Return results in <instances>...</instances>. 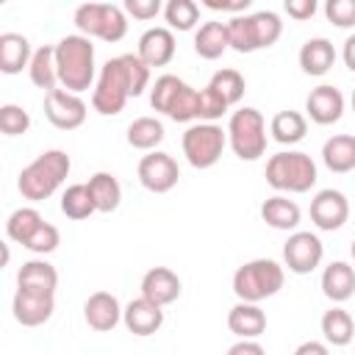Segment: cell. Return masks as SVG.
I'll use <instances>...</instances> for the list:
<instances>
[{"label":"cell","instance_id":"obj_32","mask_svg":"<svg viewBox=\"0 0 355 355\" xmlns=\"http://www.w3.org/2000/svg\"><path fill=\"white\" fill-rule=\"evenodd\" d=\"M227 39H230V47H233L236 53H255V50H261L252 14L230 17V19H227Z\"/></svg>","mask_w":355,"mask_h":355},{"label":"cell","instance_id":"obj_29","mask_svg":"<svg viewBox=\"0 0 355 355\" xmlns=\"http://www.w3.org/2000/svg\"><path fill=\"white\" fill-rule=\"evenodd\" d=\"M269 133L280 144H297L308 133V119L300 111H277L269 122Z\"/></svg>","mask_w":355,"mask_h":355},{"label":"cell","instance_id":"obj_23","mask_svg":"<svg viewBox=\"0 0 355 355\" xmlns=\"http://www.w3.org/2000/svg\"><path fill=\"white\" fill-rule=\"evenodd\" d=\"M227 327L239 338H258L266 330V313L255 302H236L227 313Z\"/></svg>","mask_w":355,"mask_h":355},{"label":"cell","instance_id":"obj_17","mask_svg":"<svg viewBox=\"0 0 355 355\" xmlns=\"http://www.w3.org/2000/svg\"><path fill=\"white\" fill-rule=\"evenodd\" d=\"M122 322H125V327L133 336H141L144 338V336H153V333L161 330V324H164V308L155 305V302H150V300H144V297H136V300H130L125 305Z\"/></svg>","mask_w":355,"mask_h":355},{"label":"cell","instance_id":"obj_10","mask_svg":"<svg viewBox=\"0 0 355 355\" xmlns=\"http://www.w3.org/2000/svg\"><path fill=\"white\" fill-rule=\"evenodd\" d=\"M178 180H180V169H178V161L169 153L153 150L139 161V183L147 191L166 194L178 186Z\"/></svg>","mask_w":355,"mask_h":355},{"label":"cell","instance_id":"obj_15","mask_svg":"<svg viewBox=\"0 0 355 355\" xmlns=\"http://www.w3.org/2000/svg\"><path fill=\"white\" fill-rule=\"evenodd\" d=\"M83 319L92 330L97 333H108L122 322V308L119 300L111 291H94L89 294V300L83 302Z\"/></svg>","mask_w":355,"mask_h":355},{"label":"cell","instance_id":"obj_41","mask_svg":"<svg viewBox=\"0 0 355 355\" xmlns=\"http://www.w3.org/2000/svg\"><path fill=\"white\" fill-rule=\"evenodd\" d=\"M180 83H183V80H180L178 75H161V78H155V83H153V89H150V105L164 114V111H166V103L172 100V94L178 92Z\"/></svg>","mask_w":355,"mask_h":355},{"label":"cell","instance_id":"obj_30","mask_svg":"<svg viewBox=\"0 0 355 355\" xmlns=\"http://www.w3.org/2000/svg\"><path fill=\"white\" fill-rule=\"evenodd\" d=\"M322 336L333 347H347L355 338V322L344 308H330L322 316Z\"/></svg>","mask_w":355,"mask_h":355},{"label":"cell","instance_id":"obj_12","mask_svg":"<svg viewBox=\"0 0 355 355\" xmlns=\"http://www.w3.org/2000/svg\"><path fill=\"white\" fill-rule=\"evenodd\" d=\"M347 219H349V200L338 189H322L311 200V222L319 230L333 233V230L344 227Z\"/></svg>","mask_w":355,"mask_h":355},{"label":"cell","instance_id":"obj_24","mask_svg":"<svg viewBox=\"0 0 355 355\" xmlns=\"http://www.w3.org/2000/svg\"><path fill=\"white\" fill-rule=\"evenodd\" d=\"M230 47V39H227V22H202L194 33V53L205 61H216L225 50Z\"/></svg>","mask_w":355,"mask_h":355},{"label":"cell","instance_id":"obj_51","mask_svg":"<svg viewBox=\"0 0 355 355\" xmlns=\"http://www.w3.org/2000/svg\"><path fill=\"white\" fill-rule=\"evenodd\" d=\"M352 111H355V89H352Z\"/></svg>","mask_w":355,"mask_h":355},{"label":"cell","instance_id":"obj_33","mask_svg":"<svg viewBox=\"0 0 355 355\" xmlns=\"http://www.w3.org/2000/svg\"><path fill=\"white\" fill-rule=\"evenodd\" d=\"M94 211H97V205H94L92 191H89L86 183L67 186V191L61 194V214L67 219H89Z\"/></svg>","mask_w":355,"mask_h":355},{"label":"cell","instance_id":"obj_26","mask_svg":"<svg viewBox=\"0 0 355 355\" xmlns=\"http://www.w3.org/2000/svg\"><path fill=\"white\" fill-rule=\"evenodd\" d=\"M261 219L275 230H294L300 225V219H302V211H300V205L294 200H288L283 194H275V197L263 200Z\"/></svg>","mask_w":355,"mask_h":355},{"label":"cell","instance_id":"obj_22","mask_svg":"<svg viewBox=\"0 0 355 355\" xmlns=\"http://www.w3.org/2000/svg\"><path fill=\"white\" fill-rule=\"evenodd\" d=\"M31 58H33V50L22 33H14V31L0 33V69L6 75L22 72L25 67H31Z\"/></svg>","mask_w":355,"mask_h":355},{"label":"cell","instance_id":"obj_8","mask_svg":"<svg viewBox=\"0 0 355 355\" xmlns=\"http://www.w3.org/2000/svg\"><path fill=\"white\" fill-rule=\"evenodd\" d=\"M183 155L194 169H208L222 158V150L227 144V130H222L216 122H200L186 128L183 139Z\"/></svg>","mask_w":355,"mask_h":355},{"label":"cell","instance_id":"obj_28","mask_svg":"<svg viewBox=\"0 0 355 355\" xmlns=\"http://www.w3.org/2000/svg\"><path fill=\"white\" fill-rule=\"evenodd\" d=\"M86 186H89L92 200H94V205H97L100 214H111V211L119 208V202H122V186H119V180L111 172H94Z\"/></svg>","mask_w":355,"mask_h":355},{"label":"cell","instance_id":"obj_38","mask_svg":"<svg viewBox=\"0 0 355 355\" xmlns=\"http://www.w3.org/2000/svg\"><path fill=\"white\" fill-rule=\"evenodd\" d=\"M31 128V116L22 105H14V103H6L0 108V130L6 136H25Z\"/></svg>","mask_w":355,"mask_h":355},{"label":"cell","instance_id":"obj_48","mask_svg":"<svg viewBox=\"0 0 355 355\" xmlns=\"http://www.w3.org/2000/svg\"><path fill=\"white\" fill-rule=\"evenodd\" d=\"M294 355H330V349H327V344L324 341H302L297 349H294Z\"/></svg>","mask_w":355,"mask_h":355},{"label":"cell","instance_id":"obj_47","mask_svg":"<svg viewBox=\"0 0 355 355\" xmlns=\"http://www.w3.org/2000/svg\"><path fill=\"white\" fill-rule=\"evenodd\" d=\"M227 355H266V349H263L255 338H239V341L227 349Z\"/></svg>","mask_w":355,"mask_h":355},{"label":"cell","instance_id":"obj_20","mask_svg":"<svg viewBox=\"0 0 355 355\" xmlns=\"http://www.w3.org/2000/svg\"><path fill=\"white\" fill-rule=\"evenodd\" d=\"M336 64V47L330 39L324 36H313L300 47V67L305 75L322 78L330 72V67Z\"/></svg>","mask_w":355,"mask_h":355},{"label":"cell","instance_id":"obj_18","mask_svg":"<svg viewBox=\"0 0 355 355\" xmlns=\"http://www.w3.org/2000/svg\"><path fill=\"white\" fill-rule=\"evenodd\" d=\"M147 67H166L175 58V36L169 28H150L139 36V53Z\"/></svg>","mask_w":355,"mask_h":355},{"label":"cell","instance_id":"obj_14","mask_svg":"<svg viewBox=\"0 0 355 355\" xmlns=\"http://www.w3.org/2000/svg\"><path fill=\"white\" fill-rule=\"evenodd\" d=\"M11 311H14V319H17L22 327H39V324H44V322L53 316V311H55V297H50V294H33V291L17 288L14 302H11Z\"/></svg>","mask_w":355,"mask_h":355},{"label":"cell","instance_id":"obj_4","mask_svg":"<svg viewBox=\"0 0 355 355\" xmlns=\"http://www.w3.org/2000/svg\"><path fill=\"white\" fill-rule=\"evenodd\" d=\"M286 283V272L272 258H255L241 263L233 272V294L239 302H261L266 297H275Z\"/></svg>","mask_w":355,"mask_h":355},{"label":"cell","instance_id":"obj_2","mask_svg":"<svg viewBox=\"0 0 355 355\" xmlns=\"http://www.w3.org/2000/svg\"><path fill=\"white\" fill-rule=\"evenodd\" d=\"M55 69H58V83L80 94L92 89L94 83V44L92 39L80 33H69L55 44Z\"/></svg>","mask_w":355,"mask_h":355},{"label":"cell","instance_id":"obj_31","mask_svg":"<svg viewBox=\"0 0 355 355\" xmlns=\"http://www.w3.org/2000/svg\"><path fill=\"white\" fill-rule=\"evenodd\" d=\"M164 125L155 116H139L128 125V144L136 150H147L153 153L161 141H164Z\"/></svg>","mask_w":355,"mask_h":355},{"label":"cell","instance_id":"obj_27","mask_svg":"<svg viewBox=\"0 0 355 355\" xmlns=\"http://www.w3.org/2000/svg\"><path fill=\"white\" fill-rule=\"evenodd\" d=\"M28 75H31V83L53 92L58 89V69H55V44H44L39 50H33V58H31V67H28Z\"/></svg>","mask_w":355,"mask_h":355},{"label":"cell","instance_id":"obj_35","mask_svg":"<svg viewBox=\"0 0 355 355\" xmlns=\"http://www.w3.org/2000/svg\"><path fill=\"white\" fill-rule=\"evenodd\" d=\"M44 225V219H42V214L36 211V208H17L11 216H8V222H6V236L11 239V241H17V244H28V239L39 230Z\"/></svg>","mask_w":355,"mask_h":355},{"label":"cell","instance_id":"obj_16","mask_svg":"<svg viewBox=\"0 0 355 355\" xmlns=\"http://www.w3.org/2000/svg\"><path fill=\"white\" fill-rule=\"evenodd\" d=\"M180 277L169 266H153L141 277V297L155 305H172L180 297Z\"/></svg>","mask_w":355,"mask_h":355},{"label":"cell","instance_id":"obj_50","mask_svg":"<svg viewBox=\"0 0 355 355\" xmlns=\"http://www.w3.org/2000/svg\"><path fill=\"white\" fill-rule=\"evenodd\" d=\"M349 252H352V258H355V241H352V247H349Z\"/></svg>","mask_w":355,"mask_h":355},{"label":"cell","instance_id":"obj_40","mask_svg":"<svg viewBox=\"0 0 355 355\" xmlns=\"http://www.w3.org/2000/svg\"><path fill=\"white\" fill-rule=\"evenodd\" d=\"M227 108H230L227 100H225L216 89H211V86L200 89V108H197V119H200V122H214V119H219Z\"/></svg>","mask_w":355,"mask_h":355},{"label":"cell","instance_id":"obj_42","mask_svg":"<svg viewBox=\"0 0 355 355\" xmlns=\"http://www.w3.org/2000/svg\"><path fill=\"white\" fill-rule=\"evenodd\" d=\"M58 244H61V233H58V227L50 225V222H44V225L28 239L25 250H31V252H36V255H47V252H53Z\"/></svg>","mask_w":355,"mask_h":355},{"label":"cell","instance_id":"obj_6","mask_svg":"<svg viewBox=\"0 0 355 355\" xmlns=\"http://www.w3.org/2000/svg\"><path fill=\"white\" fill-rule=\"evenodd\" d=\"M227 141L241 161H258L266 153V122L258 108H239L227 122Z\"/></svg>","mask_w":355,"mask_h":355},{"label":"cell","instance_id":"obj_49","mask_svg":"<svg viewBox=\"0 0 355 355\" xmlns=\"http://www.w3.org/2000/svg\"><path fill=\"white\" fill-rule=\"evenodd\" d=\"M341 58H344L347 69H349V72H355V33H352V36H347L344 50H341Z\"/></svg>","mask_w":355,"mask_h":355},{"label":"cell","instance_id":"obj_19","mask_svg":"<svg viewBox=\"0 0 355 355\" xmlns=\"http://www.w3.org/2000/svg\"><path fill=\"white\" fill-rule=\"evenodd\" d=\"M17 288L22 291H33V294H50L55 297V288H58V272L53 263L47 261H25L17 272Z\"/></svg>","mask_w":355,"mask_h":355},{"label":"cell","instance_id":"obj_3","mask_svg":"<svg viewBox=\"0 0 355 355\" xmlns=\"http://www.w3.org/2000/svg\"><path fill=\"white\" fill-rule=\"evenodd\" d=\"M69 169H72V161L64 150H44L19 172L17 189L25 200L42 202L50 194H55V189L67 180Z\"/></svg>","mask_w":355,"mask_h":355},{"label":"cell","instance_id":"obj_37","mask_svg":"<svg viewBox=\"0 0 355 355\" xmlns=\"http://www.w3.org/2000/svg\"><path fill=\"white\" fill-rule=\"evenodd\" d=\"M164 17L172 31H191L200 19V6L194 0H169L164 6Z\"/></svg>","mask_w":355,"mask_h":355},{"label":"cell","instance_id":"obj_9","mask_svg":"<svg viewBox=\"0 0 355 355\" xmlns=\"http://www.w3.org/2000/svg\"><path fill=\"white\" fill-rule=\"evenodd\" d=\"M324 258V244L311 230H297L283 244V261L294 275H311Z\"/></svg>","mask_w":355,"mask_h":355},{"label":"cell","instance_id":"obj_34","mask_svg":"<svg viewBox=\"0 0 355 355\" xmlns=\"http://www.w3.org/2000/svg\"><path fill=\"white\" fill-rule=\"evenodd\" d=\"M197 108H200V89L189 86L186 80L178 86V92L172 94L169 105H166V116L175 119V122H191L197 119Z\"/></svg>","mask_w":355,"mask_h":355},{"label":"cell","instance_id":"obj_25","mask_svg":"<svg viewBox=\"0 0 355 355\" xmlns=\"http://www.w3.org/2000/svg\"><path fill=\"white\" fill-rule=\"evenodd\" d=\"M322 161L330 172H352L355 169V136L336 133L322 144Z\"/></svg>","mask_w":355,"mask_h":355},{"label":"cell","instance_id":"obj_45","mask_svg":"<svg viewBox=\"0 0 355 355\" xmlns=\"http://www.w3.org/2000/svg\"><path fill=\"white\" fill-rule=\"evenodd\" d=\"M283 8H286V14H288L291 19L305 22V19H311V17L316 14V0H286Z\"/></svg>","mask_w":355,"mask_h":355},{"label":"cell","instance_id":"obj_39","mask_svg":"<svg viewBox=\"0 0 355 355\" xmlns=\"http://www.w3.org/2000/svg\"><path fill=\"white\" fill-rule=\"evenodd\" d=\"M252 22H255L261 47H272L280 39V33H283V22H280V17L275 11H255L252 14Z\"/></svg>","mask_w":355,"mask_h":355},{"label":"cell","instance_id":"obj_1","mask_svg":"<svg viewBox=\"0 0 355 355\" xmlns=\"http://www.w3.org/2000/svg\"><path fill=\"white\" fill-rule=\"evenodd\" d=\"M150 83V67L133 55H116L108 58L100 67L94 92H92V108L103 116H116L130 97H139Z\"/></svg>","mask_w":355,"mask_h":355},{"label":"cell","instance_id":"obj_43","mask_svg":"<svg viewBox=\"0 0 355 355\" xmlns=\"http://www.w3.org/2000/svg\"><path fill=\"white\" fill-rule=\"evenodd\" d=\"M324 17L336 28H352L355 25V0H327Z\"/></svg>","mask_w":355,"mask_h":355},{"label":"cell","instance_id":"obj_11","mask_svg":"<svg viewBox=\"0 0 355 355\" xmlns=\"http://www.w3.org/2000/svg\"><path fill=\"white\" fill-rule=\"evenodd\" d=\"M44 116L58 130H75L86 122V103L80 94H72L67 89H53L44 94Z\"/></svg>","mask_w":355,"mask_h":355},{"label":"cell","instance_id":"obj_7","mask_svg":"<svg viewBox=\"0 0 355 355\" xmlns=\"http://www.w3.org/2000/svg\"><path fill=\"white\" fill-rule=\"evenodd\" d=\"M75 28L86 39H103V42H119L128 33V17L125 8L114 3H83L75 8Z\"/></svg>","mask_w":355,"mask_h":355},{"label":"cell","instance_id":"obj_36","mask_svg":"<svg viewBox=\"0 0 355 355\" xmlns=\"http://www.w3.org/2000/svg\"><path fill=\"white\" fill-rule=\"evenodd\" d=\"M211 89H216L225 100H227V105H236L241 97H244V89H247V83H244V75L239 72V69H216L214 75H211V83H208Z\"/></svg>","mask_w":355,"mask_h":355},{"label":"cell","instance_id":"obj_13","mask_svg":"<svg viewBox=\"0 0 355 355\" xmlns=\"http://www.w3.org/2000/svg\"><path fill=\"white\" fill-rule=\"evenodd\" d=\"M305 111H308L311 122H316V125H333L344 114V94L336 86L322 83V86L311 89V94L305 97Z\"/></svg>","mask_w":355,"mask_h":355},{"label":"cell","instance_id":"obj_44","mask_svg":"<svg viewBox=\"0 0 355 355\" xmlns=\"http://www.w3.org/2000/svg\"><path fill=\"white\" fill-rule=\"evenodd\" d=\"M125 14H130L133 19H153L161 11V0H125Z\"/></svg>","mask_w":355,"mask_h":355},{"label":"cell","instance_id":"obj_21","mask_svg":"<svg viewBox=\"0 0 355 355\" xmlns=\"http://www.w3.org/2000/svg\"><path fill=\"white\" fill-rule=\"evenodd\" d=\"M322 294L333 302H347L355 294V269L347 261H333L322 272Z\"/></svg>","mask_w":355,"mask_h":355},{"label":"cell","instance_id":"obj_46","mask_svg":"<svg viewBox=\"0 0 355 355\" xmlns=\"http://www.w3.org/2000/svg\"><path fill=\"white\" fill-rule=\"evenodd\" d=\"M202 6L211 11H233L239 17V11L250 8V0H202Z\"/></svg>","mask_w":355,"mask_h":355},{"label":"cell","instance_id":"obj_5","mask_svg":"<svg viewBox=\"0 0 355 355\" xmlns=\"http://www.w3.org/2000/svg\"><path fill=\"white\" fill-rule=\"evenodd\" d=\"M266 183L275 191L305 194L316 183V164L308 153H300V150L275 153L266 161Z\"/></svg>","mask_w":355,"mask_h":355}]
</instances>
